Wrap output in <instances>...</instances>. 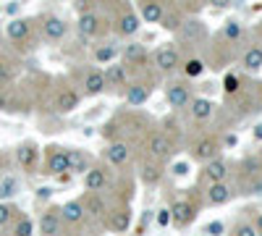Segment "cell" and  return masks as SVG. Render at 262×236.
<instances>
[{
	"label": "cell",
	"mask_w": 262,
	"mask_h": 236,
	"mask_svg": "<svg viewBox=\"0 0 262 236\" xmlns=\"http://www.w3.org/2000/svg\"><path fill=\"white\" fill-rule=\"evenodd\" d=\"M144 153H147L149 160L163 163V160H168L170 153H173V139H170L168 134H163V132H152V134L144 139Z\"/></svg>",
	"instance_id": "cell-1"
},
{
	"label": "cell",
	"mask_w": 262,
	"mask_h": 236,
	"mask_svg": "<svg viewBox=\"0 0 262 236\" xmlns=\"http://www.w3.org/2000/svg\"><path fill=\"white\" fill-rule=\"evenodd\" d=\"M207 37V27L202 18H184L181 27L176 29V39L179 45H196Z\"/></svg>",
	"instance_id": "cell-2"
},
{
	"label": "cell",
	"mask_w": 262,
	"mask_h": 236,
	"mask_svg": "<svg viewBox=\"0 0 262 236\" xmlns=\"http://www.w3.org/2000/svg\"><path fill=\"white\" fill-rule=\"evenodd\" d=\"M196 218V202L194 200H176L170 207V223L176 228H186L191 226V221Z\"/></svg>",
	"instance_id": "cell-3"
},
{
	"label": "cell",
	"mask_w": 262,
	"mask_h": 236,
	"mask_svg": "<svg viewBox=\"0 0 262 236\" xmlns=\"http://www.w3.org/2000/svg\"><path fill=\"white\" fill-rule=\"evenodd\" d=\"M221 149H223V144H221V139H217V137H202V139L194 142L191 158H194L196 163H207V160H212V158L221 155Z\"/></svg>",
	"instance_id": "cell-4"
},
{
	"label": "cell",
	"mask_w": 262,
	"mask_h": 236,
	"mask_svg": "<svg viewBox=\"0 0 262 236\" xmlns=\"http://www.w3.org/2000/svg\"><path fill=\"white\" fill-rule=\"evenodd\" d=\"M165 100L173 111H184L191 102V87H186L184 81H170L165 87Z\"/></svg>",
	"instance_id": "cell-5"
},
{
	"label": "cell",
	"mask_w": 262,
	"mask_h": 236,
	"mask_svg": "<svg viewBox=\"0 0 262 236\" xmlns=\"http://www.w3.org/2000/svg\"><path fill=\"white\" fill-rule=\"evenodd\" d=\"M233 195H236V191H233V186H231L228 181H212V184H207V189H205V202L212 205V207H217V205L231 202Z\"/></svg>",
	"instance_id": "cell-6"
},
{
	"label": "cell",
	"mask_w": 262,
	"mask_h": 236,
	"mask_svg": "<svg viewBox=\"0 0 262 236\" xmlns=\"http://www.w3.org/2000/svg\"><path fill=\"white\" fill-rule=\"evenodd\" d=\"M205 168H202V181L205 184H212V181H226L228 176H231V165L217 155V158H212V160H207V163H202Z\"/></svg>",
	"instance_id": "cell-7"
},
{
	"label": "cell",
	"mask_w": 262,
	"mask_h": 236,
	"mask_svg": "<svg viewBox=\"0 0 262 236\" xmlns=\"http://www.w3.org/2000/svg\"><path fill=\"white\" fill-rule=\"evenodd\" d=\"M155 66L160 71H176L181 66V53L176 45H165L160 50H155Z\"/></svg>",
	"instance_id": "cell-8"
},
{
	"label": "cell",
	"mask_w": 262,
	"mask_h": 236,
	"mask_svg": "<svg viewBox=\"0 0 262 236\" xmlns=\"http://www.w3.org/2000/svg\"><path fill=\"white\" fill-rule=\"evenodd\" d=\"M79 102H81V95L74 90V87H60L58 90V95H55V111L58 113H71V111H76L79 108Z\"/></svg>",
	"instance_id": "cell-9"
},
{
	"label": "cell",
	"mask_w": 262,
	"mask_h": 236,
	"mask_svg": "<svg viewBox=\"0 0 262 236\" xmlns=\"http://www.w3.org/2000/svg\"><path fill=\"white\" fill-rule=\"evenodd\" d=\"M63 231V218H60V210L50 207L39 216V233L42 236H58Z\"/></svg>",
	"instance_id": "cell-10"
},
{
	"label": "cell",
	"mask_w": 262,
	"mask_h": 236,
	"mask_svg": "<svg viewBox=\"0 0 262 236\" xmlns=\"http://www.w3.org/2000/svg\"><path fill=\"white\" fill-rule=\"evenodd\" d=\"M84 216H90L95 221H105V212H107V205H105V197H100V191H90L84 200Z\"/></svg>",
	"instance_id": "cell-11"
},
{
	"label": "cell",
	"mask_w": 262,
	"mask_h": 236,
	"mask_svg": "<svg viewBox=\"0 0 262 236\" xmlns=\"http://www.w3.org/2000/svg\"><path fill=\"white\" fill-rule=\"evenodd\" d=\"M45 168H48L50 176H63L66 170H69V153H63L60 147H50Z\"/></svg>",
	"instance_id": "cell-12"
},
{
	"label": "cell",
	"mask_w": 262,
	"mask_h": 236,
	"mask_svg": "<svg viewBox=\"0 0 262 236\" xmlns=\"http://www.w3.org/2000/svg\"><path fill=\"white\" fill-rule=\"evenodd\" d=\"M107 186V168L105 165H95L84 170V189L86 191H102Z\"/></svg>",
	"instance_id": "cell-13"
},
{
	"label": "cell",
	"mask_w": 262,
	"mask_h": 236,
	"mask_svg": "<svg viewBox=\"0 0 262 236\" xmlns=\"http://www.w3.org/2000/svg\"><path fill=\"white\" fill-rule=\"evenodd\" d=\"M66 32H69V24L60 18V16H48L45 21H42V37L50 39V42H58L66 37Z\"/></svg>",
	"instance_id": "cell-14"
},
{
	"label": "cell",
	"mask_w": 262,
	"mask_h": 236,
	"mask_svg": "<svg viewBox=\"0 0 262 236\" xmlns=\"http://www.w3.org/2000/svg\"><path fill=\"white\" fill-rule=\"evenodd\" d=\"M152 95V87L144 81H134V84H126V102L131 105V108H139V105H144Z\"/></svg>",
	"instance_id": "cell-15"
},
{
	"label": "cell",
	"mask_w": 262,
	"mask_h": 236,
	"mask_svg": "<svg viewBox=\"0 0 262 236\" xmlns=\"http://www.w3.org/2000/svg\"><path fill=\"white\" fill-rule=\"evenodd\" d=\"M107 163L111 165H126L128 160H131V144L128 142H123V139H116V142H111V147H107Z\"/></svg>",
	"instance_id": "cell-16"
},
{
	"label": "cell",
	"mask_w": 262,
	"mask_h": 236,
	"mask_svg": "<svg viewBox=\"0 0 262 236\" xmlns=\"http://www.w3.org/2000/svg\"><path fill=\"white\" fill-rule=\"evenodd\" d=\"M128 226H131V210H128V205H121V207L107 212V228H111V231L123 233V231H128Z\"/></svg>",
	"instance_id": "cell-17"
},
{
	"label": "cell",
	"mask_w": 262,
	"mask_h": 236,
	"mask_svg": "<svg viewBox=\"0 0 262 236\" xmlns=\"http://www.w3.org/2000/svg\"><path fill=\"white\" fill-rule=\"evenodd\" d=\"M189 113H191L194 121H207V118H212V113H215V102L207 100V97H191Z\"/></svg>",
	"instance_id": "cell-18"
},
{
	"label": "cell",
	"mask_w": 262,
	"mask_h": 236,
	"mask_svg": "<svg viewBox=\"0 0 262 236\" xmlns=\"http://www.w3.org/2000/svg\"><path fill=\"white\" fill-rule=\"evenodd\" d=\"M37 158H39V149H37L34 142H24L16 149V160H18V165L24 170H32L37 165Z\"/></svg>",
	"instance_id": "cell-19"
},
{
	"label": "cell",
	"mask_w": 262,
	"mask_h": 236,
	"mask_svg": "<svg viewBox=\"0 0 262 236\" xmlns=\"http://www.w3.org/2000/svg\"><path fill=\"white\" fill-rule=\"evenodd\" d=\"M163 11H165L163 0H139V16L147 21V24H158Z\"/></svg>",
	"instance_id": "cell-20"
},
{
	"label": "cell",
	"mask_w": 262,
	"mask_h": 236,
	"mask_svg": "<svg viewBox=\"0 0 262 236\" xmlns=\"http://www.w3.org/2000/svg\"><path fill=\"white\" fill-rule=\"evenodd\" d=\"M60 210V218H63V223H71V226H79L86 216H84V205H81V200H71V202H66L63 207H58Z\"/></svg>",
	"instance_id": "cell-21"
},
{
	"label": "cell",
	"mask_w": 262,
	"mask_h": 236,
	"mask_svg": "<svg viewBox=\"0 0 262 236\" xmlns=\"http://www.w3.org/2000/svg\"><path fill=\"white\" fill-rule=\"evenodd\" d=\"M84 95L86 97H95V95H100L107 84H105V74L102 71H97V69H92V71H86V76H84Z\"/></svg>",
	"instance_id": "cell-22"
},
{
	"label": "cell",
	"mask_w": 262,
	"mask_h": 236,
	"mask_svg": "<svg viewBox=\"0 0 262 236\" xmlns=\"http://www.w3.org/2000/svg\"><path fill=\"white\" fill-rule=\"evenodd\" d=\"M121 55H123V66H142V63L147 60V50H144V45H139V42H128Z\"/></svg>",
	"instance_id": "cell-23"
},
{
	"label": "cell",
	"mask_w": 262,
	"mask_h": 236,
	"mask_svg": "<svg viewBox=\"0 0 262 236\" xmlns=\"http://www.w3.org/2000/svg\"><path fill=\"white\" fill-rule=\"evenodd\" d=\"M79 32H81V37H95L97 32H100V16L95 13V11H84L81 16H79Z\"/></svg>",
	"instance_id": "cell-24"
},
{
	"label": "cell",
	"mask_w": 262,
	"mask_h": 236,
	"mask_svg": "<svg viewBox=\"0 0 262 236\" xmlns=\"http://www.w3.org/2000/svg\"><path fill=\"white\" fill-rule=\"evenodd\" d=\"M139 179H142V184H147V186L160 184V179H163V168L158 165V160L142 163V168H139Z\"/></svg>",
	"instance_id": "cell-25"
},
{
	"label": "cell",
	"mask_w": 262,
	"mask_h": 236,
	"mask_svg": "<svg viewBox=\"0 0 262 236\" xmlns=\"http://www.w3.org/2000/svg\"><path fill=\"white\" fill-rule=\"evenodd\" d=\"M118 34L121 37H134L137 32H139V16H134L131 11H126V13H121L118 16Z\"/></svg>",
	"instance_id": "cell-26"
},
{
	"label": "cell",
	"mask_w": 262,
	"mask_h": 236,
	"mask_svg": "<svg viewBox=\"0 0 262 236\" xmlns=\"http://www.w3.org/2000/svg\"><path fill=\"white\" fill-rule=\"evenodd\" d=\"M6 32H8V37L13 42H24V39H29L32 27H29V21H24V18H13L11 24L6 27Z\"/></svg>",
	"instance_id": "cell-27"
},
{
	"label": "cell",
	"mask_w": 262,
	"mask_h": 236,
	"mask_svg": "<svg viewBox=\"0 0 262 236\" xmlns=\"http://www.w3.org/2000/svg\"><path fill=\"white\" fill-rule=\"evenodd\" d=\"M242 66L247 69V71H259L262 69V48H249L244 55H242Z\"/></svg>",
	"instance_id": "cell-28"
},
{
	"label": "cell",
	"mask_w": 262,
	"mask_h": 236,
	"mask_svg": "<svg viewBox=\"0 0 262 236\" xmlns=\"http://www.w3.org/2000/svg\"><path fill=\"white\" fill-rule=\"evenodd\" d=\"M66 153H69V170L84 174V170L90 168V160H86V155L81 153V149H66Z\"/></svg>",
	"instance_id": "cell-29"
},
{
	"label": "cell",
	"mask_w": 262,
	"mask_h": 236,
	"mask_svg": "<svg viewBox=\"0 0 262 236\" xmlns=\"http://www.w3.org/2000/svg\"><path fill=\"white\" fill-rule=\"evenodd\" d=\"M181 21H184V13H181V11H163V16H160L158 24H160L163 29H168V32H176V29L181 27Z\"/></svg>",
	"instance_id": "cell-30"
},
{
	"label": "cell",
	"mask_w": 262,
	"mask_h": 236,
	"mask_svg": "<svg viewBox=\"0 0 262 236\" xmlns=\"http://www.w3.org/2000/svg\"><path fill=\"white\" fill-rule=\"evenodd\" d=\"M105 84L107 87H123L126 84V66H111L105 71Z\"/></svg>",
	"instance_id": "cell-31"
},
{
	"label": "cell",
	"mask_w": 262,
	"mask_h": 236,
	"mask_svg": "<svg viewBox=\"0 0 262 236\" xmlns=\"http://www.w3.org/2000/svg\"><path fill=\"white\" fill-rule=\"evenodd\" d=\"M238 168H242L244 181H247V179H252V176H262V160H259V158H244Z\"/></svg>",
	"instance_id": "cell-32"
},
{
	"label": "cell",
	"mask_w": 262,
	"mask_h": 236,
	"mask_svg": "<svg viewBox=\"0 0 262 236\" xmlns=\"http://www.w3.org/2000/svg\"><path fill=\"white\" fill-rule=\"evenodd\" d=\"M16 191H18V181L13 176H3V179H0V200L13 197Z\"/></svg>",
	"instance_id": "cell-33"
},
{
	"label": "cell",
	"mask_w": 262,
	"mask_h": 236,
	"mask_svg": "<svg viewBox=\"0 0 262 236\" xmlns=\"http://www.w3.org/2000/svg\"><path fill=\"white\" fill-rule=\"evenodd\" d=\"M16 207L13 205H8V202H0V228H6L13 218H16Z\"/></svg>",
	"instance_id": "cell-34"
},
{
	"label": "cell",
	"mask_w": 262,
	"mask_h": 236,
	"mask_svg": "<svg viewBox=\"0 0 262 236\" xmlns=\"http://www.w3.org/2000/svg\"><path fill=\"white\" fill-rule=\"evenodd\" d=\"M202 71H205V63H202L200 58H191V60H186V63H184V74H186L189 79L200 76Z\"/></svg>",
	"instance_id": "cell-35"
},
{
	"label": "cell",
	"mask_w": 262,
	"mask_h": 236,
	"mask_svg": "<svg viewBox=\"0 0 262 236\" xmlns=\"http://www.w3.org/2000/svg\"><path fill=\"white\" fill-rule=\"evenodd\" d=\"M223 90H226V95H238V90H242V79H238L236 74H226Z\"/></svg>",
	"instance_id": "cell-36"
},
{
	"label": "cell",
	"mask_w": 262,
	"mask_h": 236,
	"mask_svg": "<svg viewBox=\"0 0 262 236\" xmlns=\"http://www.w3.org/2000/svg\"><path fill=\"white\" fill-rule=\"evenodd\" d=\"M238 37H242V24H238V21H228V24L223 27V39L236 42Z\"/></svg>",
	"instance_id": "cell-37"
},
{
	"label": "cell",
	"mask_w": 262,
	"mask_h": 236,
	"mask_svg": "<svg viewBox=\"0 0 262 236\" xmlns=\"http://www.w3.org/2000/svg\"><path fill=\"white\" fill-rule=\"evenodd\" d=\"M95 58H97L100 63L113 60V58H116V48H113V45H102V48H97V50H95Z\"/></svg>",
	"instance_id": "cell-38"
},
{
	"label": "cell",
	"mask_w": 262,
	"mask_h": 236,
	"mask_svg": "<svg viewBox=\"0 0 262 236\" xmlns=\"http://www.w3.org/2000/svg\"><path fill=\"white\" fill-rule=\"evenodd\" d=\"M13 233H18V236H29V233H34V223H32L29 218H21V221L16 223Z\"/></svg>",
	"instance_id": "cell-39"
},
{
	"label": "cell",
	"mask_w": 262,
	"mask_h": 236,
	"mask_svg": "<svg viewBox=\"0 0 262 236\" xmlns=\"http://www.w3.org/2000/svg\"><path fill=\"white\" fill-rule=\"evenodd\" d=\"M233 236H257V228H254V223H236Z\"/></svg>",
	"instance_id": "cell-40"
},
{
	"label": "cell",
	"mask_w": 262,
	"mask_h": 236,
	"mask_svg": "<svg viewBox=\"0 0 262 236\" xmlns=\"http://www.w3.org/2000/svg\"><path fill=\"white\" fill-rule=\"evenodd\" d=\"M244 189H247V195H262V179H259V176H252V179H247Z\"/></svg>",
	"instance_id": "cell-41"
},
{
	"label": "cell",
	"mask_w": 262,
	"mask_h": 236,
	"mask_svg": "<svg viewBox=\"0 0 262 236\" xmlns=\"http://www.w3.org/2000/svg\"><path fill=\"white\" fill-rule=\"evenodd\" d=\"M11 79H13V69L8 66V63L0 60V87H6V84H11Z\"/></svg>",
	"instance_id": "cell-42"
},
{
	"label": "cell",
	"mask_w": 262,
	"mask_h": 236,
	"mask_svg": "<svg viewBox=\"0 0 262 236\" xmlns=\"http://www.w3.org/2000/svg\"><path fill=\"white\" fill-rule=\"evenodd\" d=\"M168 223H170V207H163V210L158 212V226H160V228H165Z\"/></svg>",
	"instance_id": "cell-43"
},
{
	"label": "cell",
	"mask_w": 262,
	"mask_h": 236,
	"mask_svg": "<svg viewBox=\"0 0 262 236\" xmlns=\"http://www.w3.org/2000/svg\"><path fill=\"white\" fill-rule=\"evenodd\" d=\"M223 231H226V226H223L221 221H212V223L205 226V233H215V236H217V233H223Z\"/></svg>",
	"instance_id": "cell-44"
},
{
	"label": "cell",
	"mask_w": 262,
	"mask_h": 236,
	"mask_svg": "<svg viewBox=\"0 0 262 236\" xmlns=\"http://www.w3.org/2000/svg\"><path fill=\"white\" fill-rule=\"evenodd\" d=\"M186 170H189V165H186V163H179L176 168H173V174H176V176H184Z\"/></svg>",
	"instance_id": "cell-45"
},
{
	"label": "cell",
	"mask_w": 262,
	"mask_h": 236,
	"mask_svg": "<svg viewBox=\"0 0 262 236\" xmlns=\"http://www.w3.org/2000/svg\"><path fill=\"white\" fill-rule=\"evenodd\" d=\"M228 3H231V0H210V6H212V8H226Z\"/></svg>",
	"instance_id": "cell-46"
},
{
	"label": "cell",
	"mask_w": 262,
	"mask_h": 236,
	"mask_svg": "<svg viewBox=\"0 0 262 236\" xmlns=\"http://www.w3.org/2000/svg\"><path fill=\"white\" fill-rule=\"evenodd\" d=\"M0 111H8V97L0 92Z\"/></svg>",
	"instance_id": "cell-47"
},
{
	"label": "cell",
	"mask_w": 262,
	"mask_h": 236,
	"mask_svg": "<svg viewBox=\"0 0 262 236\" xmlns=\"http://www.w3.org/2000/svg\"><path fill=\"white\" fill-rule=\"evenodd\" d=\"M254 228H257V233H262V212L254 218Z\"/></svg>",
	"instance_id": "cell-48"
},
{
	"label": "cell",
	"mask_w": 262,
	"mask_h": 236,
	"mask_svg": "<svg viewBox=\"0 0 262 236\" xmlns=\"http://www.w3.org/2000/svg\"><path fill=\"white\" fill-rule=\"evenodd\" d=\"M254 139H259V142H262V123H257V126H254Z\"/></svg>",
	"instance_id": "cell-49"
},
{
	"label": "cell",
	"mask_w": 262,
	"mask_h": 236,
	"mask_svg": "<svg viewBox=\"0 0 262 236\" xmlns=\"http://www.w3.org/2000/svg\"><path fill=\"white\" fill-rule=\"evenodd\" d=\"M0 165H3V153H0Z\"/></svg>",
	"instance_id": "cell-50"
}]
</instances>
